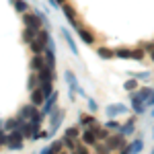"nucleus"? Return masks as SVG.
Here are the masks:
<instances>
[{
	"instance_id": "nucleus-1",
	"label": "nucleus",
	"mask_w": 154,
	"mask_h": 154,
	"mask_svg": "<svg viewBox=\"0 0 154 154\" xmlns=\"http://www.w3.org/2000/svg\"><path fill=\"white\" fill-rule=\"evenodd\" d=\"M39 125L41 123H37V121H21V128H19V131L23 134L25 138H29V140H39V138H45L48 134L45 131L39 130Z\"/></svg>"
},
{
	"instance_id": "nucleus-7",
	"label": "nucleus",
	"mask_w": 154,
	"mask_h": 154,
	"mask_svg": "<svg viewBox=\"0 0 154 154\" xmlns=\"http://www.w3.org/2000/svg\"><path fill=\"white\" fill-rule=\"evenodd\" d=\"M78 33H80V39H82L84 43H88V45H93L95 43V35H93V31L91 29H84L82 25L78 27Z\"/></svg>"
},
{
	"instance_id": "nucleus-5",
	"label": "nucleus",
	"mask_w": 154,
	"mask_h": 154,
	"mask_svg": "<svg viewBox=\"0 0 154 154\" xmlns=\"http://www.w3.org/2000/svg\"><path fill=\"white\" fill-rule=\"evenodd\" d=\"M113 56H115V58H121V60H138V62H140V60L144 58V51L142 49H128V48H119V49H115V51H113Z\"/></svg>"
},
{
	"instance_id": "nucleus-28",
	"label": "nucleus",
	"mask_w": 154,
	"mask_h": 154,
	"mask_svg": "<svg viewBox=\"0 0 154 154\" xmlns=\"http://www.w3.org/2000/svg\"><path fill=\"white\" fill-rule=\"evenodd\" d=\"M64 2H66V0H56V6H62Z\"/></svg>"
},
{
	"instance_id": "nucleus-20",
	"label": "nucleus",
	"mask_w": 154,
	"mask_h": 154,
	"mask_svg": "<svg viewBox=\"0 0 154 154\" xmlns=\"http://www.w3.org/2000/svg\"><path fill=\"white\" fill-rule=\"evenodd\" d=\"M12 2H14V8H17L19 12H27V8H29L25 0H12Z\"/></svg>"
},
{
	"instance_id": "nucleus-10",
	"label": "nucleus",
	"mask_w": 154,
	"mask_h": 154,
	"mask_svg": "<svg viewBox=\"0 0 154 154\" xmlns=\"http://www.w3.org/2000/svg\"><path fill=\"white\" fill-rule=\"evenodd\" d=\"M21 121H23V117H11V119H6L4 121V130H19L21 128Z\"/></svg>"
},
{
	"instance_id": "nucleus-16",
	"label": "nucleus",
	"mask_w": 154,
	"mask_h": 154,
	"mask_svg": "<svg viewBox=\"0 0 154 154\" xmlns=\"http://www.w3.org/2000/svg\"><path fill=\"white\" fill-rule=\"evenodd\" d=\"M62 33H64V37H66V41H68V45H70V49H72V54H76V56H78V48H76L74 39L70 37V33H68V29H62Z\"/></svg>"
},
{
	"instance_id": "nucleus-3",
	"label": "nucleus",
	"mask_w": 154,
	"mask_h": 154,
	"mask_svg": "<svg viewBox=\"0 0 154 154\" xmlns=\"http://www.w3.org/2000/svg\"><path fill=\"white\" fill-rule=\"evenodd\" d=\"M21 117H23L25 121H37V123H41V121H43L41 111H37V105H33V103L21 107Z\"/></svg>"
},
{
	"instance_id": "nucleus-12",
	"label": "nucleus",
	"mask_w": 154,
	"mask_h": 154,
	"mask_svg": "<svg viewBox=\"0 0 154 154\" xmlns=\"http://www.w3.org/2000/svg\"><path fill=\"white\" fill-rule=\"evenodd\" d=\"M99 121H97L93 115H86V113H82L80 115V128H93V125H97Z\"/></svg>"
},
{
	"instance_id": "nucleus-14",
	"label": "nucleus",
	"mask_w": 154,
	"mask_h": 154,
	"mask_svg": "<svg viewBox=\"0 0 154 154\" xmlns=\"http://www.w3.org/2000/svg\"><path fill=\"white\" fill-rule=\"evenodd\" d=\"M62 11H64V14H66V19L68 21H74L76 19V11H74V6H70V4H62Z\"/></svg>"
},
{
	"instance_id": "nucleus-24",
	"label": "nucleus",
	"mask_w": 154,
	"mask_h": 154,
	"mask_svg": "<svg viewBox=\"0 0 154 154\" xmlns=\"http://www.w3.org/2000/svg\"><path fill=\"white\" fill-rule=\"evenodd\" d=\"M107 128H111V130H117V131H119V128H121V125H119L117 121H113V119H111V121H107Z\"/></svg>"
},
{
	"instance_id": "nucleus-6",
	"label": "nucleus",
	"mask_w": 154,
	"mask_h": 154,
	"mask_svg": "<svg viewBox=\"0 0 154 154\" xmlns=\"http://www.w3.org/2000/svg\"><path fill=\"white\" fill-rule=\"evenodd\" d=\"M66 80L70 82V88H72L70 97H72V99H74V95H76V93H82V91H80V86H78V82H76V76H74V72H72V70L66 72Z\"/></svg>"
},
{
	"instance_id": "nucleus-23",
	"label": "nucleus",
	"mask_w": 154,
	"mask_h": 154,
	"mask_svg": "<svg viewBox=\"0 0 154 154\" xmlns=\"http://www.w3.org/2000/svg\"><path fill=\"white\" fill-rule=\"evenodd\" d=\"M131 130H134V119H130V121H128V123H125L123 128H119V131H121L123 136H125V134H130Z\"/></svg>"
},
{
	"instance_id": "nucleus-22",
	"label": "nucleus",
	"mask_w": 154,
	"mask_h": 154,
	"mask_svg": "<svg viewBox=\"0 0 154 154\" xmlns=\"http://www.w3.org/2000/svg\"><path fill=\"white\" fill-rule=\"evenodd\" d=\"M99 56H101V58H105V60H109V58H113V51H111V49H107V48H99Z\"/></svg>"
},
{
	"instance_id": "nucleus-19",
	"label": "nucleus",
	"mask_w": 154,
	"mask_h": 154,
	"mask_svg": "<svg viewBox=\"0 0 154 154\" xmlns=\"http://www.w3.org/2000/svg\"><path fill=\"white\" fill-rule=\"evenodd\" d=\"M144 49H146V54L150 56V60L154 62V41H146V43H144Z\"/></svg>"
},
{
	"instance_id": "nucleus-29",
	"label": "nucleus",
	"mask_w": 154,
	"mask_h": 154,
	"mask_svg": "<svg viewBox=\"0 0 154 154\" xmlns=\"http://www.w3.org/2000/svg\"><path fill=\"white\" fill-rule=\"evenodd\" d=\"M0 128H4V123H2V121H0Z\"/></svg>"
},
{
	"instance_id": "nucleus-21",
	"label": "nucleus",
	"mask_w": 154,
	"mask_h": 154,
	"mask_svg": "<svg viewBox=\"0 0 154 154\" xmlns=\"http://www.w3.org/2000/svg\"><path fill=\"white\" fill-rule=\"evenodd\" d=\"M37 86H39V78H37L35 70H33V74L29 76V88H37Z\"/></svg>"
},
{
	"instance_id": "nucleus-13",
	"label": "nucleus",
	"mask_w": 154,
	"mask_h": 154,
	"mask_svg": "<svg viewBox=\"0 0 154 154\" xmlns=\"http://www.w3.org/2000/svg\"><path fill=\"white\" fill-rule=\"evenodd\" d=\"M43 152H64V140H58V142H51L48 148H43Z\"/></svg>"
},
{
	"instance_id": "nucleus-9",
	"label": "nucleus",
	"mask_w": 154,
	"mask_h": 154,
	"mask_svg": "<svg viewBox=\"0 0 154 154\" xmlns=\"http://www.w3.org/2000/svg\"><path fill=\"white\" fill-rule=\"evenodd\" d=\"M76 138H80V128L78 125H72V128H68V130L64 131V142H68V140H76Z\"/></svg>"
},
{
	"instance_id": "nucleus-2",
	"label": "nucleus",
	"mask_w": 154,
	"mask_h": 154,
	"mask_svg": "<svg viewBox=\"0 0 154 154\" xmlns=\"http://www.w3.org/2000/svg\"><path fill=\"white\" fill-rule=\"evenodd\" d=\"M48 41H49V33H48V29H37V33L35 37H33V41L29 43V48H31V51L33 54H37V51H41V49L48 45Z\"/></svg>"
},
{
	"instance_id": "nucleus-26",
	"label": "nucleus",
	"mask_w": 154,
	"mask_h": 154,
	"mask_svg": "<svg viewBox=\"0 0 154 154\" xmlns=\"http://www.w3.org/2000/svg\"><path fill=\"white\" fill-rule=\"evenodd\" d=\"M4 142H6V134H4V131H2V128H0V146H2Z\"/></svg>"
},
{
	"instance_id": "nucleus-18",
	"label": "nucleus",
	"mask_w": 154,
	"mask_h": 154,
	"mask_svg": "<svg viewBox=\"0 0 154 154\" xmlns=\"http://www.w3.org/2000/svg\"><path fill=\"white\" fill-rule=\"evenodd\" d=\"M123 111H125V107L115 105V107H109V109H107V115H109V117H113L115 113H123Z\"/></svg>"
},
{
	"instance_id": "nucleus-15",
	"label": "nucleus",
	"mask_w": 154,
	"mask_h": 154,
	"mask_svg": "<svg viewBox=\"0 0 154 154\" xmlns=\"http://www.w3.org/2000/svg\"><path fill=\"white\" fill-rule=\"evenodd\" d=\"M35 29H29V27H25V31H23V41L25 43H27V45H29V43H31V41H33V37H35Z\"/></svg>"
},
{
	"instance_id": "nucleus-27",
	"label": "nucleus",
	"mask_w": 154,
	"mask_h": 154,
	"mask_svg": "<svg viewBox=\"0 0 154 154\" xmlns=\"http://www.w3.org/2000/svg\"><path fill=\"white\" fill-rule=\"evenodd\" d=\"M150 105H152V113H154V91H152V95H150V101H148Z\"/></svg>"
},
{
	"instance_id": "nucleus-11",
	"label": "nucleus",
	"mask_w": 154,
	"mask_h": 154,
	"mask_svg": "<svg viewBox=\"0 0 154 154\" xmlns=\"http://www.w3.org/2000/svg\"><path fill=\"white\" fill-rule=\"evenodd\" d=\"M43 101H45L43 93H41L39 88H31V103H33V105H43Z\"/></svg>"
},
{
	"instance_id": "nucleus-4",
	"label": "nucleus",
	"mask_w": 154,
	"mask_h": 154,
	"mask_svg": "<svg viewBox=\"0 0 154 154\" xmlns=\"http://www.w3.org/2000/svg\"><path fill=\"white\" fill-rule=\"evenodd\" d=\"M6 148H11V150H21L23 148V134L19 130H11L6 134V142H4Z\"/></svg>"
},
{
	"instance_id": "nucleus-17",
	"label": "nucleus",
	"mask_w": 154,
	"mask_h": 154,
	"mask_svg": "<svg viewBox=\"0 0 154 154\" xmlns=\"http://www.w3.org/2000/svg\"><path fill=\"white\" fill-rule=\"evenodd\" d=\"M142 146H144L142 140H136L134 144H128V146H125V152H140V150H142Z\"/></svg>"
},
{
	"instance_id": "nucleus-25",
	"label": "nucleus",
	"mask_w": 154,
	"mask_h": 154,
	"mask_svg": "<svg viewBox=\"0 0 154 154\" xmlns=\"http://www.w3.org/2000/svg\"><path fill=\"white\" fill-rule=\"evenodd\" d=\"M134 86H138V82H134V80H128V82H125V88H128V91H131Z\"/></svg>"
},
{
	"instance_id": "nucleus-8",
	"label": "nucleus",
	"mask_w": 154,
	"mask_h": 154,
	"mask_svg": "<svg viewBox=\"0 0 154 154\" xmlns=\"http://www.w3.org/2000/svg\"><path fill=\"white\" fill-rule=\"evenodd\" d=\"M62 119H64V111H62V109L56 111V115L51 113V130H49V134H56V130H58L60 123H62Z\"/></svg>"
}]
</instances>
